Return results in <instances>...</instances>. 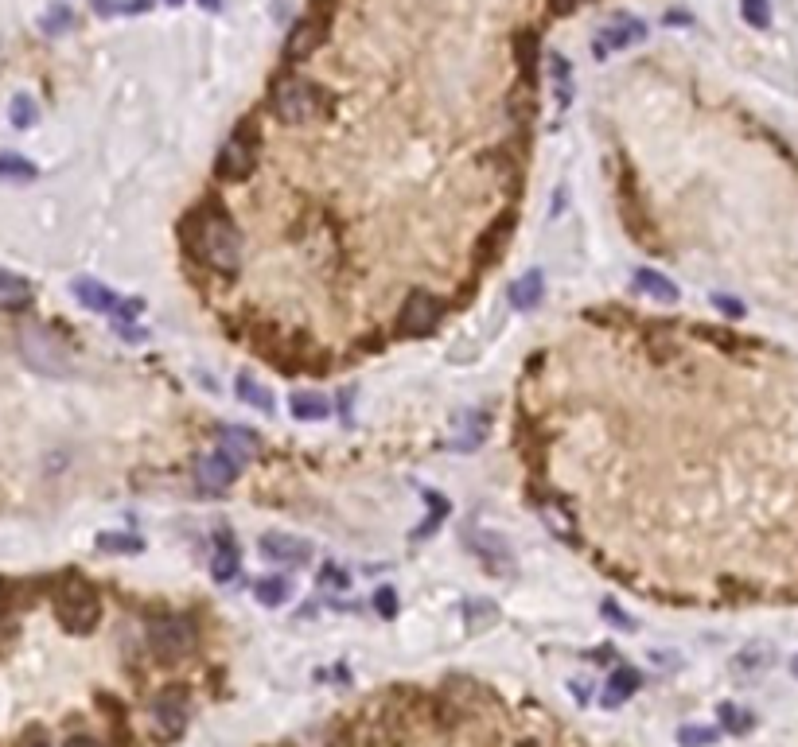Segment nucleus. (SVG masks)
Wrapping results in <instances>:
<instances>
[{
    "instance_id": "72a5a7b5",
    "label": "nucleus",
    "mask_w": 798,
    "mask_h": 747,
    "mask_svg": "<svg viewBox=\"0 0 798 747\" xmlns=\"http://www.w3.org/2000/svg\"><path fill=\"white\" fill-rule=\"evenodd\" d=\"M721 720H725V728L732 736H744V732H752V712L748 709H736V705H721Z\"/></svg>"
},
{
    "instance_id": "39448f33",
    "label": "nucleus",
    "mask_w": 798,
    "mask_h": 747,
    "mask_svg": "<svg viewBox=\"0 0 798 747\" xmlns=\"http://www.w3.org/2000/svg\"><path fill=\"white\" fill-rule=\"evenodd\" d=\"M327 28H331V0H320V4L308 8V16H300L292 24L289 39H285V63H292V67L308 63L327 39Z\"/></svg>"
},
{
    "instance_id": "a211bd4d",
    "label": "nucleus",
    "mask_w": 798,
    "mask_h": 747,
    "mask_svg": "<svg viewBox=\"0 0 798 747\" xmlns=\"http://www.w3.org/2000/svg\"><path fill=\"white\" fill-rule=\"evenodd\" d=\"M635 288L643 296H651L654 304H678V285L670 277H662L658 269H639L635 273Z\"/></svg>"
},
{
    "instance_id": "c85d7f7f",
    "label": "nucleus",
    "mask_w": 798,
    "mask_h": 747,
    "mask_svg": "<svg viewBox=\"0 0 798 747\" xmlns=\"http://www.w3.org/2000/svg\"><path fill=\"white\" fill-rule=\"evenodd\" d=\"M98 549L102 553H141L145 541L137 534H98Z\"/></svg>"
},
{
    "instance_id": "ddd939ff",
    "label": "nucleus",
    "mask_w": 798,
    "mask_h": 747,
    "mask_svg": "<svg viewBox=\"0 0 798 747\" xmlns=\"http://www.w3.org/2000/svg\"><path fill=\"white\" fill-rule=\"evenodd\" d=\"M643 39H647V24H643V20H635V16H616L612 24H604V28L596 32V55L604 59V55L623 51V47H631V43H643Z\"/></svg>"
},
{
    "instance_id": "473e14b6",
    "label": "nucleus",
    "mask_w": 798,
    "mask_h": 747,
    "mask_svg": "<svg viewBox=\"0 0 798 747\" xmlns=\"http://www.w3.org/2000/svg\"><path fill=\"white\" fill-rule=\"evenodd\" d=\"M740 16H744V24L763 32L771 24V0H740Z\"/></svg>"
},
{
    "instance_id": "58836bf2",
    "label": "nucleus",
    "mask_w": 798,
    "mask_h": 747,
    "mask_svg": "<svg viewBox=\"0 0 798 747\" xmlns=\"http://www.w3.org/2000/svg\"><path fill=\"white\" fill-rule=\"evenodd\" d=\"M600 611H604V615H608V619H612V623H616V627H623V631H635V623H631V615H627V611H619V607L612 604V600H608V604L600 607Z\"/></svg>"
},
{
    "instance_id": "f3484780",
    "label": "nucleus",
    "mask_w": 798,
    "mask_h": 747,
    "mask_svg": "<svg viewBox=\"0 0 798 747\" xmlns=\"http://www.w3.org/2000/svg\"><path fill=\"white\" fill-rule=\"evenodd\" d=\"M639 685H643V677L639 670H631V666H619L612 681H608V693H604V709H619V705H627L635 693H639Z\"/></svg>"
},
{
    "instance_id": "37998d69",
    "label": "nucleus",
    "mask_w": 798,
    "mask_h": 747,
    "mask_svg": "<svg viewBox=\"0 0 798 747\" xmlns=\"http://www.w3.org/2000/svg\"><path fill=\"white\" fill-rule=\"evenodd\" d=\"M199 4H203L207 12H218V8H222V0H199Z\"/></svg>"
},
{
    "instance_id": "9d476101",
    "label": "nucleus",
    "mask_w": 798,
    "mask_h": 747,
    "mask_svg": "<svg viewBox=\"0 0 798 747\" xmlns=\"http://www.w3.org/2000/svg\"><path fill=\"white\" fill-rule=\"evenodd\" d=\"M242 475V460L238 456H230L226 448H215V452H207L203 460L195 463V483L203 487V491H226L234 479Z\"/></svg>"
},
{
    "instance_id": "a878e982",
    "label": "nucleus",
    "mask_w": 798,
    "mask_h": 747,
    "mask_svg": "<svg viewBox=\"0 0 798 747\" xmlns=\"http://www.w3.org/2000/svg\"><path fill=\"white\" fill-rule=\"evenodd\" d=\"M234 390H238V397H242L246 405H254L257 413H273V393L265 390L257 378H250V374H238Z\"/></svg>"
},
{
    "instance_id": "20e7f679",
    "label": "nucleus",
    "mask_w": 798,
    "mask_h": 747,
    "mask_svg": "<svg viewBox=\"0 0 798 747\" xmlns=\"http://www.w3.org/2000/svg\"><path fill=\"white\" fill-rule=\"evenodd\" d=\"M148 646L160 662H183L187 654H195L199 646V631L187 615H164L148 627Z\"/></svg>"
},
{
    "instance_id": "4be33fe9",
    "label": "nucleus",
    "mask_w": 798,
    "mask_h": 747,
    "mask_svg": "<svg viewBox=\"0 0 798 747\" xmlns=\"http://www.w3.org/2000/svg\"><path fill=\"white\" fill-rule=\"evenodd\" d=\"M218 448H226L230 456H238V460H254L257 452H261V444H257V432L250 428H222L218 432Z\"/></svg>"
},
{
    "instance_id": "412c9836",
    "label": "nucleus",
    "mask_w": 798,
    "mask_h": 747,
    "mask_svg": "<svg viewBox=\"0 0 798 747\" xmlns=\"http://www.w3.org/2000/svg\"><path fill=\"white\" fill-rule=\"evenodd\" d=\"M238 545H234V537L222 534L215 541V557H211V576H215L218 584H226V580H234L238 576Z\"/></svg>"
},
{
    "instance_id": "f03ea898",
    "label": "nucleus",
    "mask_w": 798,
    "mask_h": 747,
    "mask_svg": "<svg viewBox=\"0 0 798 747\" xmlns=\"http://www.w3.org/2000/svg\"><path fill=\"white\" fill-rule=\"evenodd\" d=\"M324 102L327 94L316 86V82H308V78H281L277 86H273V98H269V109H273V117L277 121H285V125H308L312 117H320L324 113Z\"/></svg>"
},
{
    "instance_id": "e433bc0d",
    "label": "nucleus",
    "mask_w": 798,
    "mask_h": 747,
    "mask_svg": "<svg viewBox=\"0 0 798 747\" xmlns=\"http://www.w3.org/2000/svg\"><path fill=\"white\" fill-rule=\"evenodd\" d=\"M374 611H378L382 619H394V615H398V592H394V588H378V592H374Z\"/></svg>"
},
{
    "instance_id": "c03bdc74",
    "label": "nucleus",
    "mask_w": 798,
    "mask_h": 747,
    "mask_svg": "<svg viewBox=\"0 0 798 747\" xmlns=\"http://www.w3.org/2000/svg\"><path fill=\"white\" fill-rule=\"evenodd\" d=\"M791 674L798 677V654H795V658H791Z\"/></svg>"
},
{
    "instance_id": "f8f14e48",
    "label": "nucleus",
    "mask_w": 798,
    "mask_h": 747,
    "mask_svg": "<svg viewBox=\"0 0 798 747\" xmlns=\"http://www.w3.org/2000/svg\"><path fill=\"white\" fill-rule=\"evenodd\" d=\"M257 549H261L265 561L285 565V569H300V565L312 561V545L300 541V537H292V534H265L261 541H257Z\"/></svg>"
},
{
    "instance_id": "cd10ccee",
    "label": "nucleus",
    "mask_w": 798,
    "mask_h": 747,
    "mask_svg": "<svg viewBox=\"0 0 798 747\" xmlns=\"http://www.w3.org/2000/svg\"><path fill=\"white\" fill-rule=\"evenodd\" d=\"M0 179L28 183V179H36V164H28L20 152H4V156H0Z\"/></svg>"
},
{
    "instance_id": "9b49d317",
    "label": "nucleus",
    "mask_w": 798,
    "mask_h": 747,
    "mask_svg": "<svg viewBox=\"0 0 798 747\" xmlns=\"http://www.w3.org/2000/svg\"><path fill=\"white\" fill-rule=\"evenodd\" d=\"M257 144H254V137L246 141V133H238V137H230V141L222 144V152H218V160H215V176L218 179H246L250 172H254V164H257Z\"/></svg>"
},
{
    "instance_id": "2f4dec72",
    "label": "nucleus",
    "mask_w": 798,
    "mask_h": 747,
    "mask_svg": "<svg viewBox=\"0 0 798 747\" xmlns=\"http://www.w3.org/2000/svg\"><path fill=\"white\" fill-rule=\"evenodd\" d=\"M444 514H448V498H444V495H429V518H425V522L413 530V537L421 541V537L436 534V526L444 522Z\"/></svg>"
},
{
    "instance_id": "c9c22d12",
    "label": "nucleus",
    "mask_w": 798,
    "mask_h": 747,
    "mask_svg": "<svg viewBox=\"0 0 798 747\" xmlns=\"http://www.w3.org/2000/svg\"><path fill=\"white\" fill-rule=\"evenodd\" d=\"M71 24H74V12L67 4H55V8L43 16V32H47V36H59V32H67Z\"/></svg>"
},
{
    "instance_id": "6e6552de",
    "label": "nucleus",
    "mask_w": 798,
    "mask_h": 747,
    "mask_svg": "<svg viewBox=\"0 0 798 747\" xmlns=\"http://www.w3.org/2000/svg\"><path fill=\"white\" fill-rule=\"evenodd\" d=\"M20 355L28 358L39 374H51V378H63L71 370V358L63 351V343L55 335H47L43 327H24L20 331Z\"/></svg>"
},
{
    "instance_id": "dca6fc26",
    "label": "nucleus",
    "mask_w": 798,
    "mask_h": 747,
    "mask_svg": "<svg viewBox=\"0 0 798 747\" xmlns=\"http://www.w3.org/2000/svg\"><path fill=\"white\" fill-rule=\"evenodd\" d=\"M542 296H545L542 269H530V273H522V277L510 285V304H514V312H530V308H538Z\"/></svg>"
},
{
    "instance_id": "bb28decb",
    "label": "nucleus",
    "mask_w": 798,
    "mask_h": 747,
    "mask_svg": "<svg viewBox=\"0 0 798 747\" xmlns=\"http://www.w3.org/2000/svg\"><path fill=\"white\" fill-rule=\"evenodd\" d=\"M538 514H542V522L549 526V534L553 537H565V541H577V526H573V518L561 510V506H553V502H538Z\"/></svg>"
},
{
    "instance_id": "1a4fd4ad",
    "label": "nucleus",
    "mask_w": 798,
    "mask_h": 747,
    "mask_svg": "<svg viewBox=\"0 0 798 747\" xmlns=\"http://www.w3.org/2000/svg\"><path fill=\"white\" fill-rule=\"evenodd\" d=\"M440 312H444V304L436 300L433 292H409V300L401 304L398 331L405 339H421L440 323Z\"/></svg>"
},
{
    "instance_id": "4468645a",
    "label": "nucleus",
    "mask_w": 798,
    "mask_h": 747,
    "mask_svg": "<svg viewBox=\"0 0 798 747\" xmlns=\"http://www.w3.org/2000/svg\"><path fill=\"white\" fill-rule=\"evenodd\" d=\"M74 296H78V304H86L90 312H102V316H117V308H121V296L109 292L102 281H90V277L74 281Z\"/></svg>"
},
{
    "instance_id": "5701e85b",
    "label": "nucleus",
    "mask_w": 798,
    "mask_h": 747,
    "mask_svg": "<svg viewBox=\"0 0 798 747\" xmlns=\"http://www.w3.org/2000/svg\"><path fill=\"white\" fill-rule=\"evenodd\" d=\"M289 413L296 417V421H308V425H316V421H327L331 405H327V397H320V393H292V397H289Z\"/></svg>"
},
{
    "instance_id": "7ed1b4c3",
    "label": "nucleus",
    "mask_w": 798,
    "mask_h": 747,
    "mask_svg": "<svg viewBox=\"0 0 798 747\" xmlns=\"http://www.w3.org/2000/svg\"><path fill=\"white\" fill-rule=\"evenodd\" d=\"M55 615H59V623L71 635H90L98 627V619H102V600H98V592L86 580L67 576L59 584V592H55Z\"/></svg>"
},
{
    "instance_id": "7c9ffc66",
    "label": "nucleus",
    "mask_w": 798,
    "mask_h": 747,
    "mask_svg": "<svg viewBox=\"0 0 798 747\" xmlns=\"http://www.w3.org/2000/svg\"><path fill=\"white\" fill-rule=\"evenodd\" d=\"M8 117H12V125H16V129H32V125H36V117H39V109H36V102H32L28 94H16V98H12V109H8Z\"/></svg>"
},
{
    "instance_id": "423d86ee",
    "label": "nucleus",
    "mask_w": 798,
    "mask_h": 747,
    "mask_svg": "<svg viewBox=\"0 0 798 747\" xmlns=\"http://www.w3.org/2000/svg\"><path fill=\"white\" fill-rule=\"evenodd\" d=\"M148 728L156 740H176L187 728V685H164L148 705Z\"/></svg>"
},
{
    "instance_id": "a18cd8bd",
    "label": "nucleus",
    "mask_w": 798,
    "mask_h": 747,
    "mask_svg": "<svg viewBox=\"0 0 798 747\" xmlns=\"http://www.w3.org/2000/svg\"><path fill=\"white\" fill-rule=\"evenodd\" d=\"M28 747H51V744H47V740H32Z\"/></svg>"
},
{
    "instance_id": "a19ab883",
    "label": "nucleus",
    "mask_w": 798,
    "mask_h": 747,
    "mask_svg": "<svg viewBox=\"0 0 798 747\" xmlns=\"http://www.w3.org/2000/svg\"><path fill=\"white\" fill-rule=\"evenodd\" d=\"M584 0H549V12L553 16H569V12H577Z\"/></svg>"
},
{
    "instance_id": "aec40b11",
    "label": "nucleus",
    "mask_w": 798,
    "mask_h": 747,
    "mask_svg": "<svg viewBox=\"0 0 798 747\" xmlns=\"http://www.w3.org/2000/svg\"><path fill=\"white\" fill-rule=\"evenodd\" d=\"M32 304V285L8 269H0V312H20Z\"/></svg>"
},
{
    "instance_id": "0eeeda50",
    "label": "nucleus",
    "mask_w": 798,
    "mask_h": 747,
    "mask_svg": "<svg viewBox=\"0 0 798 747\" xmlns=\"http://www.w3.org/2000/svg\"><path fill=\"white\" fill-rule=\"evenodd\" d=\"M464 549L472 553L475 561H483V569L491 572V576H514L518 572L510 541L503 534H495V530H483V526L464 530Z\"/></svg>"
},
{
    "instance_id": "6ab92c4d",
    "label": "nucleus",
    "mask_w": 798,
    "mask_h": 747,
    "mask_svg": "<svg viewBox=\"0 0 798 747\" xmlns=\"http://www.w3.org/2000/svg\"><path fill=\"white\" fill-rule=\"evenodd\" d=\"M510 234H514V214H503L483 238H479V261L487 265V261H499L503 257V249H507V242H510Z\"/></svg>"
},
{
    "instance_id": "ea45409f",
    "label": "nucleus",
    "mask_w": 798,
    "mask_h": 747,
    "mask_svg": "<svg viewBox=\"0 0 798 747\" xmlns=\"http://www.w3.org/2000/svg\"><path fill=\"white\" fill-rule=\"evenodd\" d=\"M713 304H717L725 316H732V320H740V316H744V304H740V300H732V296H713Z\"/></svg>"
},
{
    "instance_id": "4c0bfd02",
    "label": "nucleus",
    "mask_w": 798,
    "mask_h": 747,
    "mask_svg": "<svg viewBox=\"0 0 798 747\" xmlns=\"http://www.w3.org/2000/svg\"><path fill=\"white\" fill-rule=\"evenodd\" d=\"M320 584H324V588H339V592H343V588L351 584V576H347L343 569H335V565H327V569L320 572Z\"/></svg>"
},
{
    "instance_id": "c756f323",
    "label": "nucleus",
    "mask_w": 798,
    "mask_h": 747,
    "mask_svg": "<svg viewBox=\"0 0 798 747\" xmlns=\"http://www.w3.org/2000/svg\"><path fill=\"white\" fill-rule=\"evenodd\" d=\"M464 611V619L472 623V631H483V627H491L495 619H499V607L495 604H479V600H468V604L460 607Z\"/></svg>"
},
{
    "instance_id": "49530a36",
    "label": "nucleus",
    "mask_w": 798,
    "mask_h": 747,
    "mask_svg": "<svg viewBox=\"0 0 798 747\" xmlns=\"http://www.w3.org/2000/svg\"><path fill=\"white\" fill-rule=\"evenodd\" d=\"M164 4H176V8H180V4H183V0H164Z\"/></svg>"
},
{
    "instance_id": "f257e3e1",
    "label": "nucleus",
    "mask_w": 798,
    "mask_h": 747,
    "mask_svg": "<svg viewBox=\"0 0 798 747\" xmlns=\"http://www.w3.org/2000/svg\"><path fill=\"white\" fill-rule=\"evenodd\" d=\"M183 246L195 261H203L215 273H238L242 265V238L226 211H195L183 222Z\"/></svg>"
},
{
    "instance_id": "b1692460",
    "label": "nucleus",
    "mask_w": 798,
    "mask_h": 747,
    "mask_svg": "<svg viewBox=\"0 0 798 747\" xmlns=\"http://www.w3.org/2000/svg\"><path fill=\"white\" fill-rule=\"evenodd\" d=\"M487 428H491L487 413H468V417H464V428H460V436L452 440V448H456V452H475V448L487 440Z\"/></svg>"
},
{
    "instance_id": "79ce46f5",
    "label": "nucleus",
    "mask_w": 798,
    "mask_h": 747,
    "mask_svg": "<svg viewBox=\"0 0 798 747\" xmlns=\"http://www.w3.org/2000/svg\"><path fill=\"white\" fill-rule=\"evenodd\" d=\"M67 747H102V744H98V740H90V736H74Z\"/></svg>"
},
{
    "instance_id": "f704fd0d",
    "label": "nucleus",
    "mask_w": 798,
    "mask_h": 747,
    "mask_svg": "<svg viewBox=\"0 0 798 747\" xmlns=\"http://www.w3.org/2000/svg\"><path fill=\"white\" fill-rule=\"evenodd\" d=\"M717 728H697V724H686L682 732H678V744L682 747H709V744H717Z\"/></svg>"
},
{
    "instance_id": "de8ad7c7",
    "label": "nucleus",
    "mask_w": 798,
    "mask_h": 747,
    "mask_svg": "<svg viewBox=\"0 0 798 747\" xmlns=\"http://www.w3.org/2000/svg\"><path fill=\"white\" fill-rule=\"evenodd\" d=\"M277 747H300V744H277Z\"/></svg>"
},
{
    "instance_id": "393cba45",
    "label": "nucleus",
    "mask_w": 798,
    "mask_h": 747,
    "mask_svg": "<svg viewBox=\"0 0 798 747\" xmlns=\"http://www.w3.org/2000/svg\"><path fill=\"white\" fill-rule=\"evenodd\" d=\"M254 596L261 607H285L292 596V584L285 576H265V580H257L254 584Z\"/></svg>"
},
{
    "instance_id": "2eb2a0df",
    "label": "nucleus",
    "mask_w": 798,
    "mask_h": 747,
    "mask_svg": "<svg viewBox=\"0 0 798 747\" xmlns=\"http://www.w3.org/2000/svg\"><path fill=\"white\" fill-rule=\"evenodd\" d=\"M514 59H518V71H522V78L534 86L538 82V59H542V39H538V32L534 28H522L518 36H514Z\"/></svg>"
}]
</instances>
